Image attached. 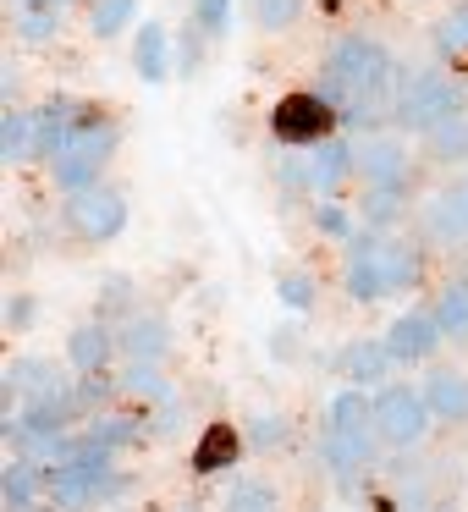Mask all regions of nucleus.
I'll return each instance as SVG.
<instances>
[{
    "mask_svg": "<svg viewBox=\"0 0 468 512\" xmlns=\"http://www.w3.org/2000/svg\"><path fill=\"white\" fill-rule=\"evenodd\" d=\"M122 391L127 397H144V402H171V386H166V375H160V364H144V358H127Z\"/></svg>",
    "mask_w": 468,
    "mask_h": 512,
    "instance_id": "b1692460",
    "label": "nucleus"
},
{
    "mask_svg": "<svg viewBox=\"0 0 468 512\" xmlns=\"http://www.w3.org/2000/svg\"><path fill=\"white\" fill-rule=\"evenodd\" d=\"M435 50H441L446 61H463L468 56V0L435 17Z\"/></svg>",
    "mask_w": 468,
    "mask_h": 512,
    "instance_id": "a878e982",
    "label": "nucleus"
},
{
    "mask_svg": "<svg viewBox=\"0 0 468 512\" xmlns=\"http://www.w3.org/2000/svg\"><path fill=\"white\" fill-rule=\"evenodd\" d=\"M61 6H67V0H17V34H23V45H45V39L56 34Z\"/></svg>",
    "mask_w": 468,
    "mask_h": 512,
    "instance_id": "a211bd4d",
    "label": "nucleus"
},
{
    "mask_svg": "<svg viewBox=\"0 0 468 512\" xmlns=\"http://www.w3.org/2000/svg\"><path fill=\"white\" fill-rule=\"evenodd\" d=\"M430 424H435V413H430V402H424V391L386 386L375 397V435L386 446H419L424 435H430Z\"/></svg>",
    "mask_w": 468,
    "mask_h": 512,
    "instance_id": "7ed1b4c3",
    "label": "nucleus"
},
{
    "mask_svg": "<svg viewBox=\"0 0 468 512\" xmlns=\"http://www.w3.org/2000/svg\"><path fill=\"white\" fill-rule=\"evenodd\" d=\"M457 105H463V89H457L446 72H413L397 89V100H391V116H397L408 133H430L446 116H457Z\"/></svg>",
    "mask_w": 468,
    "mask_h": 512,
    "instance_id": "f03ea898",
    "label": "nucleus"
},
{
    "mask_svg": "<svg viewBox=\"0 0 468 512\" xmlns=\"http://www.w3.org/2000/svg\"><path fill=\"white\" fill-rule=\"evenodd\" d=\"M133 17H138V0H94L89 6V28L100 39H116L122 28H133Z\"/></svg>",
    "mask_w": 468,
    "mask_h": 512,
    "instance_id": "bb28decb",
    "label": "nucleus"
},
{
    "mask_svg": "<svg viewBox=\"0 0 468 512\" xmlns=\"http://www.w3.org/2000/svg\"><path fill=\"white\" fill-rule=\"evenodd\" d=\"M89 441H100L105 452H116V446H133V441H144V424L133 419V413H105V419H89Z\"/></svg>",
    "mask_w": 468,
    "mask_h": 512,
    "instance_id": "393cba45",
    "label": "nucleus"
},
{
    "mask_svg": "<svg viewBox=\"0 0 468 512\" xmlns=\"http://www.w3.org/2000/svg\"><path fill=\"white\" fill-rule=\"evenodd\" d=\"M342 287H347V298H358V303L386 298V270H380V237L375 232H353V237H347Z\"/></svg>",
    "mask_w": 468,
    "mask_h": 512,
    "instance_id": "423d86ee",
    "label": "nucleus"
},
{
    "mask_svg": "<svg viewBox=\"0 0 468 512\" xmlns=\"http://www.w3.org/2000/svg\"><path fill=\"white\" fill-rule=\"evenodd\" d=\"M314 276H303V270H287V276H276V298L287 303V309H314Z\"/></svg>",
    "mask_w": 468,
    "mask_h": 512,
    "instance_id": "7c9ffc66",
    "label": "nucleus"
},
{
    "mask_svg": "<svg viewBox=\"0 0 468 512\" xmlns=\"http://www.w3.org/2000/svg\"><path fill=\"white\" fill-rule=\"evenodd\" d=\"M430 149H435V160H468V116L457 111V116H446L441 127H430Z\"/></svg>",
    "mask_w": 468,
    "mask_h": 512,
    "instance_id": "cd10ccee",
    "label": "nucleus"
},
{
    "mask_svg": "<svg viewBox=\"0 0 468 512\" xmlns=\"http://www.w3.org/2000/svg\"><path fill=\"white\" fill-rule=\"evenodd\" d=\"M116 342L127 347V358L160 364V358H166V347H171V336H166V320H155V314H133V320L122 325V336H116Z\"/></svg>",
    "mask_w": 468,
    "mask_h": 512,
    "instance_id": "ddd939ff",
    "label": "nucleus"
},
{
    "mask_svg": "<svg viewBox=\"0 0 468 512\" xmlns=\"http://www.w3.org/2000/svg\"><path fill=\"white\" fill-rule=\"evenodd\" d=\"M193 23H199L210 39H221L226 23H232V0H193Z\"/></svg>",
    "mask_w": 468,
    "mask_h": 512,
    "instance_id": "2f4dec72",
    "label": "nucleus"
},
{
    "mask_svg": "<svg viewBox=\"0 0 468 512\" xmlns=\"http://www.w3.org/2000/svg\"><path fill=\"white\" fill-rule=\"evenodd\" d=\"M314 226H320L325 237H353V232H347V210H342V204H320V210H314Z\"/></svg>",
    "mask_w": 468,
    "mask_h": 512,
    "instance_id": "72a5a7b5",
    "label": "nucleus"
},
{
    "mask_svg": "<svg viewBox=\"0 0 468 512\" xmlns=\"http://www.w3.org/2000/svg\"><path fill=\"white\" fill-rule=\"evenodd\" d=\"M226 512H281V490L270 479H237L226 490Z\"/></svg>",
    "mask_w": 468,
    "mask_h": 512,
    "instance_id": "5701e85b",
    "label": "nucleus"
},
{
    "mask_svg": "<svg viewBox=\"0 0 468 512\" xmlns=\"http://www.w3.org/2000/svg\"><path fill=\"white\" fill-rule=\"evenodd\" d=\"M111 149H116V127L100 122V116H78L67 144H61V155L50 160V166H56V182L67 193L100 188V171H105V160H111Z\"/></svg>",
    "mask_w": 468,
    "mask_h": 512,
    "instance_id": "f257e3e1",
    "label": "nucleus"
},
{
    "mask_svg": "<svg viewBox=\"0 0 468 512\" xmlns=\"http://www.w3.org/2000/svg\"><path fill=\"white\" fill-rule=\"evenodd\" d=\"M133 67L144 83H166L171 67H166V28L160 23H144L138 28V45H133Z\"/></svg>",
    "mask_w": 468,
    "mask_h": 512,
    "instance_id": "aec40b11",
    "label": "nucleus"
},
{
    "mask_svg": "<svg viewBox=\"0 0 468 512\" xmlns=\"http://www.w3.org/2000/svg\"><path fill=\"white\" fill-rule=\"evenodd\" d=\"M369 221H375V226H386L391 221V215H397V193H369Z\"/></svg>",
    "mask_w": 468,
    "mask_h": 512,
    "instance_id": "f704fd0d",
    "label": "nucleus"
},
{
    "mask_svg": "<svg viewBox=\"0 0 468 512\" xmlns=\"http://www.w3.org/2000/svg\"><path fill=\"white\" fill-rule=\"evenodd\" d=\"M347 171H358V149H347L342 138H325L309 160H298V182L309 193H336Z\"/></svg>",
    "mask_w": 468,
    "mask_h": 512,
    "instance_id": "1a4fd4ad",
    "label": "nucleus"
},
{
    "mask_svg": "<svg viewBox=\"0 0 468 512\" xmlns=\"http://www.w3.org/2000/svg\"><path fill=\"white\" fill-rule=\"evenodd\" d=\"M424 402H430V413L441 424H468V375L435 369V375L424 380Z\"/></svg>",
    "mask_w": 468,
    "mask_h": 512,
    "instance_id": "9b49d317",
    "label": "nucleus"
},
{
    "mask_svg": "<svg viewBox=\"0 0 468 512\" xmlns=\"http://www.w3.org/2000/svg\"><path fill=\"white\" fill-rule=\"evenodd\" d=\"M67 226L83 237V243H105V237H116L127 226V204L122 193L111 188H83L67 199Z\"/></svg>",
    "mask_w": 468,
    "mask_h": 512,
    "instance_id": "39448f33",
    "label": "nucleus"
},
{
    "mask_svg": "<svg viewBox=\"0 0 468 512\" xmlns=\"http://www.w3.org/2000/svg\"><path fill=\"white\" fill-rule=\"evenodd\" d=\"M254 430H248V441L254 446H276V441H287V413H254Z\"/></svg>",
    "mask_w": 468,
    "mask_h": 512,
    "instance_id": "473e14b6",
    "label": "nucleus"
},
{
    "mask_svg": "<svg viewBox=\"0 0 468 512\" xmlns=\"http://www.w3.org/2000/svg\"><path fill=\"white\" fill-rule=\"evenodd\" d=\"M331 122H336V111L320 94H287V100H276V111H270V133H276L281 144H325Z\"/></svg>",
    "mask_w": 468,
    "mask_h": 512,
    "instance_id": "20e7f679",
    "label": "nucleus"
},
{
    "mask_svg": "<svg viewBox=\"0 0 468 512\" xmlns=\"http://www.w3.org/2000/svg\"><path fill=\"white\" fill-rule=\"evenodd\" d=\"M336 364H342L347 380H364V386H369V380H386V369L397 364V358H391L386 342H347Z\"/></svg>",
    "mask_w": 468,
    "mask_h": 512,
    "instance_id": "2eb2a0df",
    "label": "nucleus"
},
{
    "mask_svg": "<svg viewBox=\"0 0 468 512\" xmlns=\"http://www.w3.org/2000/svg\"><path fill=\"white\" fill-rule=\"evenodd\" d=\"M424 215H430V232L435 237H468V182H463V188H452V193H435Z\"/></svg>",
    "mask_w": 468,
    "mask_h": 512,
    "instance_id": "6ab92c4d",
    "label": "nucleus"
},
{
    "mask_svg": "<svg viewBox=\"0 0 468 512\" xmlns=\"http://www.w3.org/2000/svg\"><path fill=\"white\" fill-rule=\"evenodd\" d=\"M303 12V0H254V23L265 28V34H276V28H292Z\"/></svg>",
    "mask_w": 468,
    "mask_h": 512,
    "instance_id": "c756f323",
    "label": "nucleus"
},
{
    "mask_svg": "<svg viewBox=\"0 0 468 512\" xmlns=\"http://www.w3.org/2000/svg\"><path fill=\"white\" fill-rule=\"evenodd\" d=\"M0 149H6V160H34V111H17V116H6V138H0Z\"/></svg>",
    "mask_w": 468,
    "mask_h": 512,
    "instance_id": "c85d7f7f",
    "label": "nucleus"
},
{
    "mask_svg": "<svg viewBox=\"0 0 468 512\" xmlns=\"http://www.w3.org/2000/svg\"><path fill=\"white\" fill-rule=\"evenodd\" d=\"M380 270H386V292H408L419 281V248L397 243V237H380Z\"/></svg>",
    "mask_w": 468,
    "mask_h": 512,
    "instance_id": "412c9836",
    "label": "nucleus"
},
{
    "mask_svg": "<svg viewBox=\"0 0 468 512\" xmlns=\"http://www.w3.org/2000/svg\"><path fill=\"white\" fill-rule=\"evenodd\" d=\"M435 325L446 336H468V276L446 281L441 298H435Z\"/></svg>",
    "mask_w": 468,
    "mask_h": 512,
    "instance_id": "4be33fe9",
    "label": "nucleus"
},
{
    "mask_svg": "<svg viewBox=\"0 0 468 512\" xmlns=\"http://www.w3.org/2000/svg\"><path fill=\"white\" fill-rule=\"evenodd\" d=\"M441 325H435V314H397V320H391V331H386V347H391V358H397V364H424V358L435 353V347H441Z\"/></svg>",
    "mask_w": 468,
    "mask_h": 512,
    "instance_id": "6e6552de",
    "label": "nucleus"
},
{
    "mask_svg": "<svg viewBox=\"0 0 468 512\" xmlns=\"http://www.w3.org/2000/svg\"><path fill=\"white\" fill-rule=\"evenodd\" d=\"M320 457L331 463V474H358L369 468V435H347V430H325Z\"/></svg>",
    "mask_w": 468,
    "mask_h": 512,
    "instance_id": "f3484780",
    "label": "nucleus"
},
{
    "mask_svg": "<svg viewBox=\"0 0 468 512\" xmlns=\"http://www.w3.org/2000/svg\"><path fill=\"white\" fill-rule=\"evenodd\" d=\"M0 496H6V512H34L39 496H45V468H34L28 457L6 463V485H0Z\"/></svg>",
    "mask_w": 468,
    "mask_h": 512,
    "instance_id": "4468645a",
    "label": "nucleus"
},
{
    "mask_svg": "<svg viewBox=\"0 0 468 512\" xmlns=\"http://www.w3.org/2000/svg\"><path fill=\"white\" fill-rule=\"evenodd\" d=\"M331 430L347 435H375V402L364 397V386H347L331 397Z\"/></svg>",
    "mask_w": 468,
    "mask_h": 512,
    "instance_id": "dca6fc26",
    "label": "nucleus"
},
{
    "mask_svg": "<svg viewBox=\"0 0 468 512\" xmlns=\"http://www.w3.org/2000/svg\"><path fill=\"white\" fill-rule=\"evenodd\" d=\"M243 441H248V435L237 430L232 419L204 424V435L193 441V474H221V468H232L237 452H243Z\"/></svg>",
    "mask_w": 468,
    "mask_h": 512,
    "instance_id": "9d476101",
    "label": "nucleus"
},
{
    "mask_svg": "<svg viewBox=\"0 0 468 512\" xmlns=\"http://www.w3.org/2000/svg\"><path fill=\"white\" fill-rule=\"evenodd\" d=\"M358 177H364L369 193H402V182H408V149L397 138H369L358 149Z\"/></svg>",
    "mask_w": 468,
    "mask_h": 512,
    "instance_id": "0eeeda50",
    "label": "nucleus"
},
{
    "mask_svg": "<svg viewBox=\"0 0 468 512\" xmlns=\"http://www.w3.org/2000/svg\"><path fill=\"white\" fill-rule=\"evenodd\" d=\"M111 347H116V336L105 331V325H78V331L67 336V358H72V369L78 375H100L105 364H111Z\"/></svg>",
    "mask_w": 468,
    "mask_h": 512,
    "instance_id": "f8f14e48",
    "label": "nucleus"
}]
</instances>
